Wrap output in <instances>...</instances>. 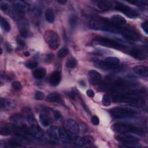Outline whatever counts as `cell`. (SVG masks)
Returning a JSON list of instances; mask_svg holds the SVG:
<instances>
[{
    "label": "cell",
    "instance_id": "6da1fadb",
    "mask_svg": "<svg viewBox=\"0 0 148 148\" xmlns=\"http://www.w3.org/2000/svg\"><path fill=\"white\" fill-rule=\"evenodd\" d=\"M90 27L94 29L102 30L114 34H120L121 28L114 25L110 20L99 17H92L90 21Z\"/></svg>",
    "mask_w": 148,
    "mask_h": 148
},
{
    "label": "cell",
    "instance_id": "7a4b0ae2",
    "mask_svg": "<svg viewBox=\"0 0 148 148\" xmlns=\"http://www.w3.org/2000/svg\"><path fill=\"white\" fill-rule=\"evenodd\" d=\"M145 91L142 89L135 90L129 92L117 93L114 95L113 99L116 102H125L130 103L135 99L143 97Z\"/></svg>",
    "mask_w": 148,
    "mask_h": 148
},
{
    "label": "cell",
    "instance_id": "3957f363",
    "mask_svg": "<svg viewBox=\"0 0 148 148\" xmlns=\"http://www.w3.org/2000/svg\"><path fill=\"white\" fill-rule=\"evenodd\" d=\"M112 129L113 131L119 134L134 133L139 135H144V131L142 129L131 124L124 123H117L114 124L112 126Z\"/></svg>",
    "mask_w": 148,
    "mask_h": 148
},
{
    "label": "cell",
    "instance_id": "277c9868",
    "mask_svg": "<svg viewBox=\"0 0 148 148\" xmlns=\"http://www.w3.org/2000/svg\"><path fill=\"white\" fill-rule=\"evenodd\" d=\"M110 114L116 119L129 118L135 116L136 112L130 108L127 107H117L110 110Z\"/></svg>",
    "mask_w": 148,
    "mask_h": 148
},
{
    "label": "cell",
    "instance_id": "5b68a950",
    "mask_svg": "<svg viewBox=\"0 0 148 148\" xmlns=\"http://www.w3.org/2000/svg\"><path fill=\"white\" fill-rule=\"evenodd\" d=\"M44 39L49 47L53 50L57 49L60 43V40L57 33L54 31H47L44 34Z\"/></svg>",
    "mask_w": 148,
    "mask_h": 148
},
{
    "label": "cell",
    "instance_id": "8992f818",
    "mask_svg": "<svg viewBox=\"0 0 148 148\" xmlns=\"http://www.w3.org/2000/svg\"><path fill=\"white\" fill-rule=\"evenodd\" d=\"M116 139L127 147H136V144L139 142V139L137 137L126 134H120L116 135Z\"/></svg>",
    "mask_w": 148,
    "mask_h": 148
},
{
    "label": "cell",
    "instance_id": "52a82bcc",
    "mask_svg": "<svg viewBox=\"0 0 148 148\" xmlns=\"http://www.w3.org/2000/svg\"><path fill=\"white\" fill-rule=\"evenodd\" d=\"M94 41L96 43L100 45L101 46L110 47V48H113L114 49L120 50L125 47V46L122 44L106 38L97 37L94 39Z\"/></svg>",
    "mask_w": 148,
    "mask_h": 148
},
{
    "label": "cell",
    "instance_id": "ba28073f",
    "mask_svg": "<svg viewBox=\"0 0 148 148\" xmlns=\"http://www.w3.org/2000/svg\"><path fill=\"white\" fill-rule=\"evenodd\" d=\"M114 8L117 10L121 12L130 18H135L139 16V13L136 11L121 2H116Z\"/></svg>",
    "mask_w": 148,
    "mask_h": 148
},
{
    "label": "cell",
    "instance_id": "9c48e42d",
    "mask_svg": "<svg viewBox=\"0 0 148 148\" xmlns=\"http://www.w3.org/2000/svg\"><path fill=\"white\" fill-rule=\"evenodd\" d=\"M120 34L128 40H138L140 39V35L132 28L123 27L120 31Z\"/></svg>",
    "mask_w": 148,
    "mask_h": 148
},
{
    "label": "cell",
    "instance_id": "30bf717a",
    "mask_svg": "<svg viewBox=\"0 0 148 148\" xmlns=\"http://www.w3.org/2000/svg\"><path fill=\"white\" fill-rule=\"evenodd\" d=\"M47 135L50 141L54 143L57 142L60 139L58 135V128L54 126L50 127L47 131Z\"/></svg>",
    "mask_w": 148,
    "mask_h": 148
},
{
    "label": "cell",
    "instance_id": "8fae6325",
    "mask_svg": "<svg viewBox=\"0 0 148 148\" xmlns=\"http://www.w3.org/2000/svg\"><path fill=\"white\" fill-rule=\"evenodd\" d=\"M128 83L123 79H117L114 80L113 82L111 83L110 89L115 91H120V90H123L125 88L127 87L128 86Z\"/></svg>",
    "mask_w": 148,
    "mask_h": 148
},
{
    "label": "cell",
    "instance_id": "7c38bea8",
    "mask_svg": "<svg viewBox=\"0 0 148 148\" xmlns=\"http://www.w3.org/2000/svg\"><path fill=\"white\" fill-rule=\"evenodd\" d=\"M29 134L36 139H40L43 135V132L37 123L31 125L29 130Z\"/></svg>",
    "mask_w": 148,
    "mask_h": 148
},
{
    "label": "cell",
    "instance_id": "4fadbf2b",
    "mask_svg": "<svg viewBox=\"0 0 148 148\" xmlns=\"http://www.w3.org/2000/svg\"><path fill=\"white\" fill-rule=\"evenodd\" d=\"M65 126L66 129L73 134H77L79 132V126L78 124L72 119H68L66 121Z\"/></svg>",
    "mask_w": 148,
    "mask_h": 148
},
{
    "label": "cell",
    "instance_id": "5bb4252c",
    "mask_svg": "<svg viewBox=\"0 0 148 148\" xmlns=\"http://www.w3.org/2000/svg\"><path fill=\"white\" fill-rule=\"evenodd\" d=\"M111 22L116 27H117L119 28H123L124 27L127 23L126 20L121 16L116 14L112 17Z\"/></svg>",
    "mask_w": 148,
    "mask_h": 148
},
{
    "label": "cell",
    "instance_id": "9a60e30c",
    "mask_svg": "<svg viewBox=\"0 0 148 148\" xmlns=\"http://www.w3.org/2000/svg\"><path fill=\"white\" fill-rule=\"evenodd\" d=\"M130 54L132 57L139 60H143L146 58L147 56L146 52L138 49H133L131 50L130 51Z\"/></svg>",
    "mask_w": 148,
    "mask_h": 148
},
{
    "label": "cell",
    "instance_id": "2e32d148",
    "mask_svg": "<svg viewBox=\"0 0 148 148\" xmlns=\"http://www.w3.org/2000/svg\"><path fill=\"white\" fill-rule=\"evenodd\" d=\"M58 135L60 139L64 143H69L71 142V138L68 132L62 127L58 128Z\"/></svg>",
    "mask_w": 148,
    "mask_h": 148
},
{
    "label": "cell",
    "instance_id": "e0dca14e",
    "mask_svg": "<svg viewBox=\"0 0 148 148\" xmlns=\"http://www.w3.org/2000/svg\"><path fill=\"white\" fill-rule=\"evenodd\" d=\"M134 72L138 75L147 77L148 75V68L146 66L138 65L134 68Z\"/></svg>",
    "mask_w": 148,
    "mask_h": 148
},
{
    "label": "cell",
    "instance_id": "ac0fdd59",
    "mask_svg": "<svg viewBox=\"0 0 148 148\" xmlns=\"http://www.w3.org/2000/svg\"><path fill=\"white\" fill-rule=\"evenodd\" d=\"M61 80V73L58 71L54 72L50 77V83L52 86H57Z\"/></svg>",
    "mask_w": 148,
    "mask_h": 148
},
{
    "label": "cell",
    "instance_id": "d6986e66",
    "mask_svg": "<svg viewBox=\"0 0 148 148\" xmlns=\"http://www.w3.org/2000/svg\"><path fill=\"white\" fill-rule=\"evenodd\" d=\"M105 62L108 65L112 67L114 69H116L119 64V59L114 57H108L105 58L104 60Z\"/></svg>",
    "mask_w": 148,
    "mask_h": 148
},
{
    "label": "cell",
    "instance_id": "ffe728a7",
    "mask_svg": "<svg viewBox=\"0 0 148 148\" xmlns=\"http://www.w3.org/2000/svg\"><path fill=\"white\" fill-rule=\"evenodd\" d=\"M89 76L93 83H98L102 80L101 75L97 71L95 70H91L88 73Z\"/></svg>",
    "mask_w": 148,
    "mask_h": 148
},
{
    "label": "cell",
    "instance_id": "44dd1931",
    "mask_svg": "<svg viewBox=\"0 0 148 148\" xmlns=\"http://www.w3.org/2000/svg\"><path fill=\"white\" fill-rule=\"evenodd\" d=\"M112 2L109 1H101L97 2L98 8L102 10H108L112 7Z\"/></svg>",
    "mask_w": 148,
    "mask_h": 148
},
{
    "label": "cell",
    "instance_id": "7402d4cb",
    "mask_svg": "<svg viewBox=\"0 0 148 148\" xmlns=\"http://www.w3.org/2000/svg\"><path fill=\"white\" fill-rule=\"evenodd\" d=\"M47 101L51 102H57V103H63L62 99L61 96L57 93H51L47 95Z\"/></svg>",
    "mask_w": 148,
    "mask_h": 148
},
{
    "label": "cell",
    "instance_id": "603a6c76",
    "mask_svg": "<svg viewBox=\"0 0 148 148\" xmlns=\"http://www.w3.org/2000/svg\"><path fill=\"white\" fill-rule=\"evenodd\" d=\"M14 107V103L9 99L1 98V109L3 110H8Z\"/></svg>",
    "mask_w": 148,
    "mask_h": 148
},
{
    "label": "cell",
    "instance_id": "cb8c5ba5",
    "mask_svg": "<svg viewBox=\"0 0 148 148\" xmlns=\"http://www.w3.org/2000/svg\"><path fill=\"white\" fill-rule=\"evenodd\" d=\"M46 75V69L43 68H39L36 69L34 72H33V75L37 79H41Z\"/></svg>",
    "mask_w": 148,
    "mask_h": 148
},
{
    "label": "cell",
    "instance_id": "d4e9b609",
    "mask_svg": "<svg viewBox=\"0 0 148 148\" xmlns=\"http://www.w3.org/2000/svg\"><path fill=\"white\" fill-rule=\"evenodd\" d=\"M145 103H146V101L145 99H143V97H141L135 99L133 102L129 103V105L136 108H142L143 106H145Z\"/></svg>",
    "mask_w": 148,
    "mask_h": 148
},
{
    "label": "cell",
    "instance_id": "484cf974",
    "mask_svg": "<svg viewBox=\"0 0 148 148\" xmlns=\"http://www.w3.org/2000/svg\"><path fill=\"white\" fill-rule=\"evenodd\" d=\"M39 121L41 124L45 127H48L50 124L51 122L50 118L47 116L42 114L39 115Z\"/></svg>",
    "mask_w": 148,
    "mask_h": 148
},
{
    "label": "cell",
    "instance_id": "4316f807",
    "mask_svg": "<svg viewBox=\"0 0 148 148\" xmlns=\"http://www.w3.org/2000/svg\"><path fill=\"white\" fill-rule=\"evenodd\" d=\"M45 18L47 22L50 23H52L54 20V14L53 12L50 9H48L46 10L45 12Z\"/></svg>",
    "mask_w": 148,
    "mask_h": 148
},
{
    "label": "cell",
    "instance_id": "83f0119b",
    "mask_svg": "<svg viewBox=\"0 0 148 148\" xmlns=\"http://www.w3.org/2000/svg\"><path fill=\"white\" fill-rule=\"evenodd\" d=\"M77 60L75 58H69L66 61V64H65L66 66L68 68H69V69H72V68H75L77 66Z\"/></svg>",
    "mask_w": 148,
    "mask_h": 148
},
{
    "label": "cell",
    "instance_id": "f1b7e54d",
    "mask_svg": "<svg viewBox=\"0 0 148 148\" xmlns=\"http://www.w3.org/2000/svg\"><path fill=\"white\" fill-rule=\"evenodd\" d=\"M73 143L77 147H83L86 145L83 137L76 136L73 139Z\"/></svg>",
    "mask_w": 148,
    "mask_h": 148
},
{
    "label": "cell",
    "instance_id": "f546056e",
    "mask_svg": "<svg viewBox=\"0 0 148 148\" xmlns=\"http://www.w3.org/2000/svg\"><path fill=\"white\" fill-rule=\"evenodd\" d=\"M1 25L5 31H6V32L10 31V24H9L8 21L2 17H1Z\"/></svg>",
    "mask_w": 148,
    "mask_h": 148
},
{
    "label": "cell",
    "instance_id": "4dcf8cb0",
    "mask_svg": "<svg viewBox=\"0 0 148 148\" xmlns=\"http://www.w3.org/2000/svg\"><path fill=\"white\" fill-rule=\"evenodd\" d=\"M69 24L71 28L74 29L77 24V18L75 15H71L69 18Z\"/></svg>",
    "mask_w": 148,
    "mask_h": 148
},
{
    "label": "cell",
    "instance_id": "1f68e13d",
    "mask_svg": "<svg viewBox=\"0 0 148 148\" xmlns=\"http://www.w3.org/2000/svg\"><path fill=\"white\" fill-rule=\"evenodd\" d=\"M23 117L18 114H16L13 115L10 117V120L15 124H20V123Z\"/></svg>",
    "mask_w": 148,
    "mask_h": 148
},
{
    "label": "cell",
    "instance_id": "d6a6232c",
    "mask_svg": "<svg viewBox=\"0 0 148 148\" xmlns=\"http://www.w3.org/2000/svg\"><path fill=\"white\" fill-rule=\"evenodd\" d=\"M111 98L109 94H105L103 95L102 98V103L105 106H109L111 104Z\"/></svg>",
    "mask_w": 148,
    "mask_h": 148
},
{
    "label": "cell",
    "instance_id": "836d02e7",
    "mask_svg": "<svg viewBox=\"0 0 148 148\" xmlns=\"http://www.w3.org/2000/svg\"><path fill=\"white\" fill-rule=\"evenodd\" d=\"M68 53H69V50L68 49L62 48L58 51L57 53V56L59 58H63L65 57L68 54Z\"/></svg>",
    "mask_w": 148,
    "mask_h": 148
},
{
    "label": "cell",
    "instance_id": "e575fe53",
    "mask_svg": "<svg viewBox=\"0 0 148 148\" xmlns=\"http://www.w3.org/2000/svg\"><path fill=\"white\" fill-rule=\"evenodd\" d=\"M0 134H1V135H2V136H8V135H10V129H9L8 128L5 127H2V128H1Z\"/></svg>",
    "mask_w": 148,
    "mask_h": 148
},
{
    "label": "cell",
    "instance_id": "d590c367",
    "mask_svg": "<svg viewBox=\"0 0 148 148\" xmlns=\"http://www.w3.org/2000/svg\"><path fill=\"white\" fill-rule=\"evenodd\" d=\"M54 116L55 119L57 121H61L62 119V116L61 114L58 110L54 111Z\"/></svg>",
    "mask_w": 148,
    "mask_h": 148
},
{
    "label": "cell",
    "instance_id": "8d00e7d4",
    "mask_svg": "<svg viewBox=\"0 0 148 148\" xmlns=\"http://www.w3.org/2000/svg\"><path fill=\"white\" fill-rule=\"evenodd\" d=\"M38 62L36 61H29L26 64V66L29 69H33L37 66Z\"/></svg>",
    "mask_w": 148,
    "mask_h": 148
},
{
    "label": "cell",
    "instance_id": "74e56055",
    "mask_svg": "<svg viewBox=\"0 0 148 148\" xmlns=\"http://www.w3.org/2000/svg\"><path fill=\"white\" fill-rule=\"evenodd\" d=\"M9 145L12 147H20L21 145L15 139H10L9 140Z\"/></svg>",
    "mask_w": 148,
    "mask_h": 148
},
{
    "label": "cell",
    "instance_id": "f35d334b",
    "mask_svg": "<svg viewBox=\"0 0 148 148\" xmlns=\"http://www.w3.org/2000/svg\"><path fill=\"white\" fill-rule=\"evenodd\" d=\"M44 98V94L42 92L38 91L35 94V98L37 100H42Z\"/></svg>",
    "mask_w": 148,
    "mask_h": 148
},
{
    "label": "cell",
    "instance_id": "ab89813d",
    "mask_svg": "<svg viewBox=\"0 0 148 148\" xmlns=\"http://www.w3.org/2000/svg\"><path fill=\"white\" fill-rule=\"evenodd\" d=\"M12 87L13 89L16 90H18L21 88V83L18 82H14L12 84Z\"/></svg>",
    "mask_w": 148,
    "mask_h": 148
},
{
    "label": "cell",
    "instance_id": "60d3db41",
    "mask_svg": "<svg viewBox=\"0 0 148 148\" xmlns=\"http://www.w3.org/2000/svg\"><path fill=\"white\" fill-rule=\"evenodd\" d=\"M128 2L130 3L135 4L136 5H138V6L143 5H145V3H147V1H130Z\"/></svg>",
    "mask_w": 148,
    "mask_h": 148
},
{
    "label": "cell",
    "instance_id": "b9f144b4",
    "mask_svg": "<svg viewBox=\"0 0 148 148\" xmlns=\"http://www.w3.org/2000/svg\"><path fill=\"white\" fill-rule=\"evenodd\" d=\"M91 122L95 125H98L99 123V118L96 116H93L91 118Z\"/></svg>",
    "mask_w": 148,
    "mask_h": 148
},
{
    "label": "cell",
    "instance_id": "7bdbcfd3",
    "mask_svg": "<svg viewBox=\"0 0 148 148\" xmlns=\"http://www.w3.org/2000/svg\"><path fill=\"white\" fill-rule=\"evenodd\" d=\"M0 8H1L2 11L5 12V11H6L8 9L9 5L6 2H2L1 3V5H0Z\"/></svg>",
    "mask_w": 148,
    "mask_h": 148
},
{
    "label": "cell",
    "instance_id": "ee69618b",
    "mask_svg": "<svg viewBox=\"0 0 148 148\" xmlns=\"http://www.w3.org/2000/svg\"><path fill=\"white\" fill-rule=\"evenodd\" d=\"M142 28L146 34H148V24L147 22L145 21L142 24Z\"/></svg>",
    "mask_w": 148,
    "mask_h": 148
},
{
    "label": "cell",
    "instance_id": "f6af8a7d",
    "mask_svg": "<svg viewBox=\"0 0 148 148\" xmlns=\"http://www.w3.org/2000/svg\"><path fill=\"white\" fill-rule=\"evenodd\" d=\"M20 33L21 36L22 37H23V38H26V37L27 36V35H28V32H27V31L26 29H21V30L20 31Z\"/></svg>",
    "mask_w": 148,
    "mask_h": 148
},
{
    "label": "cell",
    "instance_id": "bcb514c9",
    "mask_svg": "<svg viewBox=\"0 0 148 148\" xmlns=\"http://www.w3.org/2000/svg\"><path fill=\"white\" fill-rule=\"evenodd\" d=\"M86 94L87 95H88L89 97L90 98H92L94 96V92L91 90V89H88V90H87L86 91Z\"/></svg>",
    "mask_w": 148,
    "mask_h": 148
},
{
    "label": "cell",
    "instance_id": "7dc6e473",
    "mask_svg": "<svg viewBox=\"0 0 148 148\" xmlns=\"http://www.w3.org/2000/svg\"><path fill=\"white\" fill-rule=\"evenodd\" d=\"M17 43L18 44V45H20V46H24V45H25V42H24V41L23 40V39H21V38H17Z\"/></svg>",
    "mask_w": 148,
    "mask_h": 148
},
{
    "label": "cell",
    "instance_id": "c3c4849f",
    "mask_svg": "<svg viewBox=\"0 0 148 148\" xmlns=\"http://www.w3.org/2000/svg\"><path fill=\"white\" fill-rule=\"evenodd\" d=\"M53 59V55L52 54H50L49 55H47L46 56V61L47 62H49V61H51Z\"/></svg>",
    "mask_w": 148,
    "mask_h": 148
},
{
    "label": "cell",
    "instance_id": "681fc988",
    "mask_svg": "<svg viewBox=\"0 0 148 148\" xmlns=\"http://www.w3.org/2000/svg\"><path fill=\"white\" fill-rule=\"evenodd\" d=\"M58 2H59L60 3H62L64 4L66 2V1H62V0H60V1H58Z\"/></svg>",
    "mask_w": 148,
    "mask_h": 148
},
{
    "label": "cell",
    "instance_id": "f907efd6",
    "mask_svg": "<svg viewBox=\"0 0 148 148\" xmlns=\"http://www.w3.org/2000/svg\"><path fill=\"white\" fill-rule=\"evenodd\" d=\"M24 56H25L27 57V56H29V52H28V51H25V52H24Z\"/></svg>",
    "mask_w": 148,
    "mask_h": 148
}]
</instances>
